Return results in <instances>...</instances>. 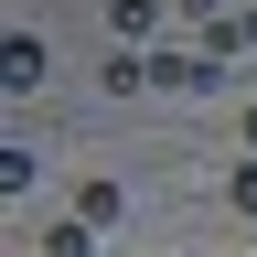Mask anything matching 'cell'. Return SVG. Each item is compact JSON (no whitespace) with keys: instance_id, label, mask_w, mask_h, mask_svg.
Instances as JSON below:
<instances>
[{"instance_id":"obj_1","label":"cell","mask_w":257,"mask_h":257,"mask_svg":"<svg viewBox=\"0 0 257 257\" xmlns=\"http://www.w3.org/2000/svg\"><path fill=\"white\" fill-rule=\"evenodd\" d=\"M161 11H172V0H107V32H118V43H150Z\"/></svg>"},{"instance_id":"obj_2","label":"cell","mask_w":257,"mask_h":257,"mask_svg":"<svg viewBox=\"0 0 257 257\" xmlns=\"http://www.w3.org/2000/svg\"><path fill=\"white\" fill-rule=\"evenodd\" d=\"M96 86H107V96H140V86H150V64H140V43H118L107 64H96Z\"/></svg>"},{"instance_id":"obj_3","label":"cell","mask_w":257,"mask_h":257,"mask_svg":"<svg viewBox=\"0 0 257 257\" xmlns=\"http://www.w3.org/2000/svg\"><path fill=\"white\" fill-rule=\"evenodd\" d=\"M0 75H11V96H22V86H43V43H32V32H11V54H0Z\"/></svg>"},{"instance_id":"obj_4","label":"cell","mask_w":257,"mask_h":257,"mask_svg":"<svg viewBox=\"0 0 257 257\" xmlns=\"http://www.w3.org/2000/svg\"><path fill=\"white\" fill-rule=\"evenodd\" d=\"M43 257H96V225L75 214V225H43Z\"/></svg>"},{"instance_id":"obj_5","label":"cell","mask_w":257,"mask_h":257,"mask_svg":"<svg viewBox=\"0 0 257 257\" xmlns=\"http://www.w3.org/2000/svg\"><path fill=\"white\" fill-rule=\"evenodd\" d=\"M225 193H236V214H257V150L236 161V172H225Z\"/></svg>"},{"instance_id":"obj_6","label":"cell","mask_w":257,"mask_h":257,"mask_svg":"<svg viewBox=\"0 0 257 257\" xmlns=\"http://www.w3.org/2000/svg\"><path fill=\"white\" fill-rule=\"evenodd\" d=\"M246 150H257V107H246Z\"/></svg>"}]
</instances>
